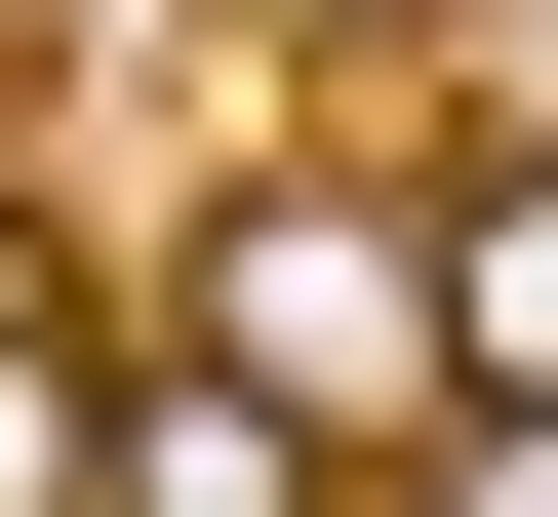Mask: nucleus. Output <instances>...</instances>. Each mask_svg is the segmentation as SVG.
Wrapping results in <instances>:
<instances>
[{
  "instance_id": "nucleus-3",
  "label": "nucleus",
  "mask_w": 558,
  "mask_h": 517,
  "mask_svg": "<svg viewBox=\"0 0 558 517\" xmlns=\"http://www.w3.org/2000/svg\"><path fill=\"white\" fill-rule=\"evenodd\" d=\"M439 398H519V438H558V160H478V199H439Z\"/></svg>"
},
{
  "instance_id": "nucleus-1",
  "label": "nucleus",
  "mask_w": 558,
  "mask_h": 517,
  "mask_svg": "<svg viewBox=\"0 0 558 517\" xmlns=\"http://www.w3.org/2000/svg\"><path fill=\"white\" fill-rule=\"evenodd\" d=\"M199 358H240L279 438H399V398H439V199H360V160H279L240 239H199Z\"/></svg>"
},
{
  "instance_id": "nucleus-4",
  "label": "nucleus",
  "mask_w": 558,
  "mask_h": 517,
  "mask_svg": "<svg viewBox=\"0 0 558 517\" xmlns=\"http://www.w3.org/2000/svg\"><path fill=\"white\" fill-rule=\"evenodd\" d=\"M81 438H120V398H81V358H0V517H81Z\"/></svg>"
},
{
  "instance_id": "nucleus-2",
  "label": "nucleus",
  "mask_w": 558,
  "mask_h": 517,
  "mask_svg": "<svg viewBox=\"0 0 558 517\" xmlns=\"http://www.w3.org/2000/svg\"><path fill=\"white\" fill-rule=\"evenodd\" d=\"M81 517H319V438H279V398H240V358H160V398H120V438H81Z\"/></svg>"
}]
</instances>
